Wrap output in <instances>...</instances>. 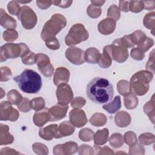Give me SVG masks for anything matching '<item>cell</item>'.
<instances>
[{"mask_svg": "<svg viewBox=\"0 0 155 155\" xmlns=\"http://www.w3.org/2000/svg\"><path fill=\"white\" fill-rule=\"evenodd\" d=\"M131 56L135 60L140 61L143 59L144 53L138 47L134 48L131 51Z\"/></svg>", "mask_w": 155, "mask_h": 155, "instance_id": "48", "label": "cell"}, {"mask_svg": "<svg viewBox=\"0 0 155 155\" xmlns=\"http://www.w3.org/2000/svg\"><path fill=\"white\" fill-rule=\"evenodd\" d=\"M32 148H33V151H35V153H36L39 150H40L39 154H47L48 153L47 151H44V150L48 151V148H47V147L45 145H44L42 143H33V146H32Z\"/></svg>", "mask_w": 155, "mask_h": 155, "instance_id": "51", "label": "cell"}, {"mask_svg": "<svg viewBox=\"0 0 155 155\" xmlns=\"http://www.w3.org/2000/svg\"><path fill=\"white\" fill-rule=\"evenodd\" d=\"M130 38L133 42V44L135 45H139L143 42L145 41L147 39V36L142 31L140 30H137L133 33L130 35Z\"/></svg>", "mask_w": 155, "mask_h": 155, "instance_id": "31", "label": "cell"}, {"mask_svg": "<svg viewBox=\"0 0 155 155\" xmlns=\"http://www.w3.org/2000/svg\"><path fill=\"white\" fill-rule=\"evenodd\" d=\"M57 99L59 104L67 105L73 97V93L70 86L65 83L59 85L56 90Z\"/></svg>", "mask_w": 155, "mask_h": 155, "instance_id": "10", "label": "cell"}, {"mask_svg": "<svg viewBox=\"0 0 155 155\" xmlns=\"http://www.w3.org/2000/svg\"><path fill=\"white\" fill-rule=\"evenodd\" d=\"M0 117L1 120L16 121L19 117L18 111L13 108L10 102L2 101L0 105Z\"/></svg>", "mask_w": 155, "mask_h": 155, "instance_id": "11", "label": "cell"}, {"mask_svg": "<svg viewBox=\"0 0 155 155\" xmlns=\"http://www.w3.org/2000/svg\"><path fill=\"white\" fill-rule=\"evenodd\" d=\"M31 108L35 111H39L44 108L45 107V101L44 99L41 97L34 98L30 101Z\"/></svg>", "mask_w": 155, "mask_h": 155, "instance_id": "37", "label": "cell"}, {"mask_svg": "<svg viewBox=\"0 0 155 155\" xmlns=\"http://www.w3.org/2000/svg\"><path fill=\"white\" fill-rule=\"evenodd\" d=\"M117 90L119 93L123 96L127 95L131 92L130 83L125 80H121L118 82Z\"/></svg>", "mask_w": 155, "mask_h": 155, "instance_id": "33", "label": "cell"}, {"mask_svg": "<svg viewBox=\"0 0 155 155\" xmlns=\"http://www.w3.org/2000/svg\"><path fill=\"white\" fill-rule=\"evenodd\" d=\"M36 54L29 51L25 55L22 57V62L25 65H33L36 63Z\"/></svg>", "mask_w": 155, "mask_h": 155, "instance_id": "42", "label": "cell"}, {"mask_svg": "<svg viewBox=\"0 0 155 155\" xmlns=\"http://www.w3.org/2000/svg\"><path fill=\"white\" fill-rule=\"evenodd\" d=\"M3 38L7 42L14 41L18 38V32L15 29H7L3 33Z\"/></svg>", "mask_w": 155, "mask_h": 155, "instance_id": "38", "label": "cell"}, {"mask_svg": "<svg viewBox=\"0 0 155 155\" xmlns=\"http://www.w3.org/2000/svg\"><path fill=\"white\" fill-rule=\"evenodd\" d=\"M36 63L37 64L38 70L45 76L50 77L53 74L54 67L50 64L49 57L47 55L42 53L36 54Z\"/></svg>", "mask_w": 155, "mask_h": 155, "instance_id": "9", "label": "cell"}, {"mask_svg": "<svg viewBox=\"0 0 155 155\" xmlns=\"http://www.w3.org/2000/svg\"><path fill=\"white\" fill-rule=\"evenodd\" d=\"M88 36V32L85 27L81 24H76L71 27L68 33L65 36V42L67 45L71 46L86 41Z\"/></svg>", "mask_w": 155, "mask_h": 155, "instance_id": "6", "label": "cell"}, {"mask_svg": "<svg viewBox=\"0 0 155 155\" xmlns=\"http://www.w3.org/2000/svg\"><path fill=\"white\" fill-rule=\"evenodd\" d=\"M109 142L110 145H111L114 148L120 147L123 145L124 143L122 136L119 133L113 134L109 139Z\"/></svg>", "mask_w": 155, "mask_h": 155, "instance_id": "34", "label": "cell"}, {"mask_svg": "<svg viewBox=\"0 0 155 155\" xmlns=\"http://www.w3.org/2000/svg\"><path fill=\"white\" fill-rule=\"evenodd\" d=\"M70 122L76 127H81L87 122L85 112L79 109H73L69 113Z\"/></svg>", "mask_w": 155, "mask_h": 155, "instance_id": "13", "label": "cell"}, {"mask_svg": "<svg viewBox=\"0 0 155 155\" xmlns=\"http://www.w3.org/2000/svg\"><path fill=\"white\" fill-rule=\"evenodd\" d=\"M111 59V57L108 53V52L105 48H104L103 53L101 55V58L97 64L102 68H107L112 64Z\"/></svg>", "mask_w": 155, "mask_h": 155, "instance_id": "28", "label": "cell"}, {"mask_svg": "<svg viewBox=\"0 0 155 155\" xmlns=\"http://www.w3.org/2000/svg\"><path fill=\"white\" fill-rule=\"evenodd\" d=\"M78 148V147L76 142H68L64 144H59L56 145L53 148V153L54 154H56L59 151L62 150L61 153L62 154H74L77 151Z\"/></svg>", "mask_w": 155, "mask_h": 155, "instance_id": "16", "label": "cell"}, {"mask_svg": "<svg viewBox=\"0 0 155 155\" xmlns=\"http://www.w3.org/2000/svg\"><path fill=\"white\" fill-rule=\"evenodd\" d=\"M91 2L92 4H93L95 6H101L105 2V1H91Z\"/></svg>", "mask_w": 155, "mask_h": 155, "instance_id": "56", "label": "cell"}, {"mask_svg": "<svg viewBox=\"0 0 155 155\" xmlns=\"http://www.w3.org/2000/svg\"><path fill=\"white\" fill-rule=\"evenodd\" d=\"M72 1H52V4H53L56 6H59L62 8H67L69 7Z\"/></svg>", "mask_w": 155, "mask_h": 155, "instance_id": "53", "label": "cell"}, {"mask_svg": "<svg viewBox=\"0 0 155 155\" xmlns=\"http://www.w3.org/2000/svg\"><path fill=\"white\" fill-rule=\"evenodd\" d=\"M67 21L65 18L61 14L53 15L51 19L48 21L43 27L41 32V38L43 41L55 37V36L66 26Z\"/></svg>", "mask_w": 155, "mask_h": 155, "instance_id": "4", "label": "cell"}, {"mask_svg": "<svg viewBox=\"0 0 155 155\" xmlns=\"http://www.w3.org/2000/svg\"><path fill=\"white\" fill-rule=\"evenodd\" d=\"M153 74L150 71L142 70L135 73L130 79L131 91L137 95L142 96L147 93L149 83L153 79Z\"/></svg>", "mask_w": 155, "mask_h": 155, "instance_id": "3", "label": "cell"}, {"mask_svg": "<svg viewBox=\"0 0 155 155\" xmlns=\"http://www.w3.org/2000/svg\"><path fill=\"white\" fill-rule=\"evenodd\" d=\"M70 77V71L65 67H59L56 70L53 82L54 85H58L60 84L68 82Z\"/></svg>", "mask_w": 155, "mask_h": 155, "instance_id": "18", "label": "cell"}, {"mask_svg": "<svg viewBox=\"0 0 155 155\" xmlns=\"http://www.w3.org/2000/svg\"><path fill=\"white\" fill-rule=\"evenodd\" d=\"M68 106L61 104L52 107L48 110L50 115V121H56L65 117Z\"/></svg>", "mask_w": 155, "mask_h": 155, "instance_id": "15", "label": "cell"}, {"mask_svg": "<svg viewBox=\"0 0 155 155\" xmlns=\"http://www.w3.org/2000/svg\"><path fill=\"white\" fill-rule=\"evenodd\" d=\"M86 103V101L84 98L81 97H76L74 99V100L71 102V105L72 107L76 108H81Z\"/></svg>", "mask_w": 155, "mask_h": 155, "instance_id": "50", "label": "cell"}, {"mask_svg": "<svg viewBox=\"0 0 155 155\" xmlns=\"http://www.w3.org/2000/svg\"><path fill=\"white\" fill-rule=\"evenodd\" d=\"M120 41L122 44L126 47V48H131L133 47L134 44H133L130 35H125L122 38H120Z\"/></svg>", "mask_w": 155, "mask_h": 155, "instance_id": "52", "label": "cell"}, {"mask_svg": "<svg viewBox=\"0 0 155 155\" xmlns=\"http://www.w3.org/2000/svg\"><path fill=\"white\" fill-rule=\"evenodd\" d=\"M29 51L28 46L24 43L5 44L1 47V62L19 56L22 58Z\"/></svg>", "mask_w": 155, "mask_h": 155, "instance_id": "5", "label": "cell"}, {"mask_svg": "<svg viewBox=\"0 0 155 155\" xmlns=\"http://www.w3.org/2000/svg\"><path fill=\"white\" fill-rule=\"evenodd\" d=\"M18 109L24 113H27L31 109L30 101L27 98H23L22 101L18 105Z\"/></svg>", "mask_w": 155, "mask_h": 155, "instance_id": "45", "label": "cell"}, {"mask_svg": "<svg viewBox=\"0 0 155 155\" xmlns=\"http://www.w3.org/2000/svg\"><path fill=\"white\" fill-rule=\"evenodd\" d=\"M18 18L21 20L22 27L27 30L32 29L37 22L36 13L30 7L27 5H24L21 7Z\"/></svg>", "mask_w": 155, "mask_h": 155, "instance_id": "8", "label": "cell"}, {"mask_svg": "<svg viewBox=\"0 0 155 155\" xmlns=\"http://www.w3.org/2000/svg\"><path fill=\"white\" fill-rule=\"evenodd\" d=\"M153 44H154L153 40L151 38L147 37L145 41L142 43L137 45V47L139 49H140L144 53L145 51H147L151 47H152L153 45Z\"/></svg>", "mask_w": 155, "mask_h": 155, "instance_id": "46", "label": "cell"}, {"mask_svg": "<svg viewBox=\"0 0 155 155\" xmlns=\"http://www.w3.org/2000/svg\"><path fill=\"white\" fill-rule=\"evenodd\" d=\"M108 130L104 128L103 130H98L94 135V143L96 145H102L105 144L108 137Z\"/></svg>", "mask_w": 155, "mask_h": 155, "instance_id": "25", "label": "cell"}, {"mask_svg": "<svg viewBox=\"0 0 155 155\" xmlns=\"http://www.w3.org/2000/svg\"><path fill=\"white\" fill-rule=\"evenodd\" d=\"M116 27V21L111 18H106L101 21L97 26L99 31L104 35L112 33Z\"/></svg>", "mask_w": 155, "mask_h": 155, "instance_id": "17", "label": "cell"}, {"mask_svg": "<svg viewBox=\"0 0 155 155\" xmlns=\"http://www.w3.org/2000/svg\"><path fill=\"white\" fill-rule=\"evenodd\" d=\"M143 25L150 30H152V34L154 35L153 30L154 29V12L147 13L143 18Z\"/></svg>", "mask_w": 155, "mask_h": 155, "instance_id": "32", "label": "cell"}, {"mask_svg": "<svg viewBox=\"0 0 155 155\" xmlns=\"http://www.w3.org/2000/svg\"><path fill=\"white\" fill-rule=\"evenodd\" d=\"M48 121H50V115L48 108L36 111L33 116V122L38 127H42Z\"/></svg>", "mask_w": 155, "mask_h": 155, "instance_id": "19", "label": "cell"}, {"mask_svg": "<svg viewBox=\"0 0 155 155\" xmlns=\"http://www.w3.org/2000/svg\"><path fill=\"white\" fill-rule=\"evenodd\" d=\"M124 140L130 147L137 142L136 135L132 131H128L124 134Z\"/></svg>", "mask_w": 155, "mask_h": 155, "instance_id": "44", "label": "cell"}, {"mask_svg": "<svg viewBox=\"0 0 155 155\" xmlns=\"http://www.w3.org/2000/svg\"><path fill=\"white\" fill-rule=\"evenodd\" d=\"M7 99L14 105H18L22 99V95L16 90H11L7 93Z\"/></svg>", "mask_w": 155, "mask_h": 155, "instance_id": "30", "label": "cell"}, {"mask_svg": "<svg viewBox=\"0 0 155 155\" xmlns=\"http://www.w3.org/2000/svg\"><path fill=\"white\" fill-rule=\"evenodd\" d=\"M139 140L140 143L144 145H148L154 142V136L149 133H143L139 136Z\"/></svg>", "mask_w": 155, "mask_h": 155, "instance_id": "36", "label": "cell"}, {"mask_svg": "<svg viewBox=\"0 0 155 155\" xmlns=\"http://www.w3.org/2000/svg\"><path fill=\"white\" fill-rule=\"evenodd\" d=\"M121 107V101L120 97L119 96H116L110 102H108L103 105L102 108L104 110H106L110 114H114L118 111Z\"/></svg>", "mask_w": 155, "mask_h": 155, "instance_id": "23", "label": "cell"}, {"mask_svg": "<svg viewBox=\"0 0 155 155\" xmlns=\"http://www.w3.org/2000/svg\"><path fill=\"white\" fill-rule=\"evenodd\" d=\"M8 127L1 124V145L12 143L13 142V136L8 133Z\"/></svg>", "mask_w": 155, "mask_h": 155, "instance_id": "24", "label": "cell"}, {"mask_svg": "<svg viewBox=\"0 0 155 155\" xmlns=\"http://www.w3.org/2000/svg\"><path fill=\"white\" fill-rule=\"evenodd\" d=\"M0 24L5 28L15 29L16 27V21L14 18L8 15L4 9L1 8Z\"/></svg>", "mask_w": 155, "mask_h": 155, "instance_id": "20", "label": "cell"}, {"mask_svg": "<svg viewBox=\"0 0 155 155\" xmlns=\"http://www.w3.org/2000/svg\"><path fill=\"white\" fill-rule=\"evenodd\" d=\"M115 124L119 127H127L131 122V117L130 114L124 111H119L114 117Z\"/></svg>", "mask_w": 155, "mask_h": 155, "instance_id": "22", "label": "cell"}, {"mask_svg": "<svg viewBox=\"0 0 155 155\" xmlns=\"http://www.w3.org/2000/svg\"><path fill=\"white\" fill-rule=\"evenodd\" d=\"M101 54L96 48L90 47L88 48L84 53L85 61L90 64L98 63Z\"/></svg>", "mask_w": 155, "mask_h": 155, "instance_id": "21", "label": "cell"}, {"mask_svg": "<svg viewBox=\"0 0 155 155\" xmlns=\"http://www.w3.org/2000/svg\"><path fill=\"white\" fill-rule=\"evenodd\" d=\"M90 122L95 127H101L106 124L107 118L104 114L95 113L90 118Z\"/></svg>", "mask_w": 155, "mask_h": 155, "instance_id": "29", "label": "cell"}, {"mask_svg": "<svg viewBox=\"0 0 155 155\" xmlns=\"http://www.w3.org/2000/svg\"><path fill=\"white\" fill-rule=\"evenodd\" d=\"M1 81H7L10 79L12 73L8 67H2L1 68Z\"/></svg>", "mask_w": 155, "mask_h": 155, "instance_id": "49", "label": "cell"}, {"mask_svg": "<svg viewBox=\"0 0 155 155\" xmlns=\"http://www.w3.org/2000/svg\"><path fill=\"white\" fill-rule=\"evenodd\" d=\"M84 53V51L79 48L70 47L66 50L65 56L72 64L80 65L85 62Z\"/></svg>", "mask_w": 155, "mask_h": 155, "instance_id": "12", "label": "cell"}, {"mask_svg": "<svg viewBox=\"0 0 155 155\" xmlns=\"http://www.w3.org/2000/svg\"><path fill=\"white\" fill-rule=\"evenodd\" d=\"M39 136L47 140H51L53 138L62 137L57 124L50 125L45 128H42L39 131Z\"/></svg>", "mask_w": 155, "mask_h": 155, "instance_id": "14", "label": "cell"}, {"mask_svg": "<svg viewBox=\"0 0 155 155\" xmlns=\"http://www.w3.org/2000/svg\"><path fill=\"white\" fill-rule=\"evenodd\" d=\"M13 80L21 91L28 94L37 93L42 85L41 76L31 69H25L21 74L15 76Z\"/></svg>", "mask_w": 155, "mask_h": 155, "instance_id": "2", "label": "cell"}, {"mask_svg": "<svg viewBox=\"0 0 155 155\" xmlns=\"http://www.w3.org/2000/svg\"><path fill=\"white\" fill-rule=\"evenodd\" d=\"M104 48L108 52L111 59L117 62H124L128 59V52L127 48L122 44L120 38L114 40L112 45L105 46Z\"/></svg>", "mask_w": 155, "mask_h": 155, "instance_id": "7", "label": "cell"}, {"mask_svg": "<svg viewBox=\"0 0 155 155\" xmlns=\"http://www.w3.org/2000/svg\"><path fill=\"white\" fill-rule=\"evenodd\" d=\"M87 13L90 17L92 18H96L100 16L102 13V10L100 7H97L93 4H91L88 6L87 10Z\"/></svg>", "mask_w": 155, "mask_h": 155, "instance_id": "40", "label": "cell"}, {"mask_svg": "<svg viewBox=\"0 0 155 155\" xmlns=\"http://www.w3.org/2000/svg\"><path fill=\"white\" fill-rule=\"evenodd\" d=\"M58 128L62 137L72 134L75 130L74 125L68 121H65L61 123Z\"/></svg>", "mask_w": 155, "mask_h": 155, "instance_id": "26", "label": "cell"}, {"mask_svg": "<svg viewBox=\"0 0 155 155\" xmlns=\"http://www.w3.org/2000/svg\"><path fill=\"white\" fill-rule=\"evenodd\" d=\"M7 9L11 15H16L18 16L20 13L21 8L18 4L17 1H12L8 4Z\"/></svg>", "mask_w": 155, "mask_h": 155, "instance_id": "41", "label": "cell"}, {"mask_svg": "<svg viewBox=\"0 0 155 155\" xmlns=\"http://www.w3.org/2000/svg\"><path fill=\"white\" fill-rule=\"evenodd\" d=\"M36 4L39 8L45 10L51 5V4H52V1H37Z\"/></svg>", "mask_w": 155, "mask_h": 155, "instance_id": "54", "label": "cell"}, {"mask_svg": "<svg viewBox=\"0 0 155 155\" xmlns=\"http://www.w3.org/2000/svg\"><path fill=\"white\" fill-rule=\"evenodd\" d=\"M129 10L134 13H139L143 9L142 1H130Z\"/></svg>", "mask_w": 155, "mask_h": 155, "instance_id": "43", "label": "cell"}, {"mask_svg": "<svg viewBox=\"0 0 155 155\" xmlns=\"http://www.w3.org/2000/svg\"><path fill=\"white\" fill-rule=\"evenodd\" d=\"M94 136V132L90 128H83L80 130L79 133V138L84 141L88 142L90 141Z\"/></svg>", "mask_w": 155, "mask_h": 155, "instance_id": "35", "label": "cell"}, {"mask_svg": "<svg viewBox=\"0 0 155 155\" xmlns=\"http://www.w3.org/2000/svg\"><path fill=\"white\" fill-rule=\"evenodd\" d=\"M107 16L114 19L115 21L119 20L120 18V12L119 9L115 4H113L109 7L107 12Z\"/></svg>", "mask_w": 155, "mask_h": 155, "instance_id": "39", "label": "cell"}, {"mask_svg": "<svg viewBox=\"0 0 155 155\" xmlns=\"http://www.w3.org/2000/svg\"><path fill=\"white\" fill-rule=\"evenodd\" d=\"M124 100L125 107L129 110L136 108L138 104V99L137 97L131 92L127 95L124 96Z\"/></svg>", "mask_w": 155, "mask_h": 155, "instance_id": "27", "label": "cell"}, {"mask_svg": "<svg viewBox=\"0 0 155 155\" xmlns=\"http://www.w3.org/2000/svg\"><path fill=\"white\" fill-rule=\"evenodd\" d=\"M88 97L97 104H107L114 95L113 85L107 79L97 77L91 80L86 88Z\"/></svg>", "mask_w": 155, "mask_h": 155, "instance_id": "1", "label": "cell"}, {"mask_svg": "<svg viewBox=\"0 0 155 155\" xmlns=\"http://www.w3.org/2000/svg\"><path fill=\"white\" fill-rule=\"evenodd\" d=\"M45 42L47 47L51 50H58L59 48V42L56 37L47 39Z\"/></svg>", "mask_w": 155, "mask_h": 155, "instance_id": "47", "label": "cell"}, {"mask_svg": "<svg viewBox=\"0 0 155 155\" xmlns=\"http://www.w3.org/2000/svg\"><path fill=\"white\" fill-rule=\"evenodd\" d=\"M129 2L130 1H119V10L128 12L129 11Z\"/></svg>", "mask_w": 155, "mask_h": 155, "instance_id": "55", "label": "cell"}]
</instances>
